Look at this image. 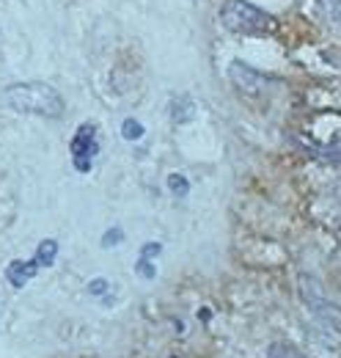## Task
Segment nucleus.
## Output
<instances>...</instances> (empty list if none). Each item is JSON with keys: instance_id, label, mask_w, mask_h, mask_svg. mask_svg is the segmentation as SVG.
<instances>
[{"instance_id": "obj_14", "label": "nucleus", "mask_w": 341, "mask_h": 358, "mask_svg": "<svg viewBox=\"0 0 341 358\" xmlns=\"http://www.w3.org/2000/svg\"><path fill=\"white\" fill-rule=\"evenodd\" d=\"M160 251H163L160 243H146V245L140 248V259H152V257H157Z\"/></svg>"}, {"instance_id": "obj_6", "label": "nucleus", "mask_w": 341, "mask_h": 358, "mask_svg": "<svg viewBox=\"0 0 341 358\" xmlns=\"http://www.w3.org/2000/svg\"><path fill=\"white\" fill-rule=\"evenodd\" d=\"M170 119H173L176 124L193 122V119H196V102H193L190 96H176V99L170 102Z\"/></svg>"}, {"instance_id": "obj_13", "label": "nucleus", "mask_w": 341, "mask_h": 358, "mask_svg": "<svg viewBox=\"0 0 341 358\" xmlns=\"http://www.w3.org/2000/svg\"><path fill=\"white\" fill-rule=\"evenodd\" d=\"M108 278H94L91 284H88V295H105L108 292Z\"/></svg>"}, {"instance_id": "obj_9", "label": "nucleus", "mask_w": 341, "mask_h": 358, "mask_svg": "<svg viewBox=\"0 0 341 358\" xmlns=\"http://www.w3.org/2000/svg\"><path fill=\"white\" fill-rule=\"evenodd\" d=\"M168 190L173 193V196H187V193H190V182L182 177V174H170Z\"/></svg>"}, {"instance_id": "obj_3", "label": "nucleus", "mask_w": 341, "mask_h": 358, "mask_svg": "<svg viewBox=\"0 0 341 358\" xmlns=\"http://www.w3.org/2000/svg\"><path fill=\"white\" fill-rule=\"evenodd\" d=\"M99 152V143H96V127L94 124H80L78 133L72 138V163L78 171H91V160L94 155Z\"/></svg>"}, {"instance_id": "obj_7", "label": "nucleus", "mask_w": 341, "mask_h": 358, "mask_svg": "<svg viewBox=\"0 0 341 358\" xmlns=\"http://www.w3.org/2000/svg\"><path fill=\"white\" fill-rule=\"evenodd\" d=\"M58 257V243L55 240H42L39 248H36V265L39 268H50Z\"/></svg>"}, {"instance_id": "obj_10", "label": "nucleus", "mask_w": 341, "mask_h": 358, "mask_svg": "<svg viewBox=\"0 0 341 358\" xmlns=\"http://www.w3.org/2000/svg\"><path fill=\"white\" fill-rule=\"evenodd\" d=\"M267 356L270 358H303L298 350H295V348H289V345H273Z\"/></svg>"}, {"instance_id": "obj_1", "label": "nucleus", "mask_w": 341, "mask_h": 358, "mask_svg": "<svg viewBox=\"0 0 341 358\" xmlns=\"http://www.w3.org/2000/svg\"><path fill=\"white\" fill-rule=\"evenodd\" d=\"M3 102L17 113H31L42 119H58L64 116V96L50 83L28 80V83H11L3 89Z\"/></svg>"}, {"instance_id": "obj_15", "label": "nucleus", "mask_w": 341, "mask_h": 358, "mask_svg": "<svg viewBox=\"0 0 341 358\" xmlns=\"http://www.w3.org/2000/svg\"><path fill=\"white\" fill-rule=\"evenodd\" d=\"M336 20H339V25H341V0L336 3Z\"/></svg>"}, {"instance_id": "obj_8", "label": "nucleus", "mask_w": 341, "mask_h": 358, "mask_svg": "<svg viewBox=\"0 0 341 358\" xmlns=\"http://www.w3.org/2000/svg\"><path fill=\"white\" fill-rule=\"evenodd\" d=\"M143 133H146V130H143V124H140L138 119H127V122L122 124V135H124L127 141H140Z\"/></svg>"}, {"instance_id": "obj_2", "label": "nucleus", "mask_w": 341, "mask_h": 358, "mask_svg": "<svg viewBox=\"0 0 341 358\" xmlns=\"http://www.w3.org/2000/svg\"><path fill=\"white\" fill-rule=\"evenodd\" d=\"M220 22L231 34H273L278 28L273 14L248 0H226L220 8Z\"/></svg>"}, {"instance_id": "obj_5", "label": "nucleus", "mask_w": 341, "mask_h": 358, "mask_svg": "<svg viewBox=\"0 0 341 358\" xmlns=\"http://www.w3.org/2000/svg\"><path fill=\"white\" fill-rule=\"evenodd\" d=\"M39 273V265H36V259H31V262H25V259H14L8 268H6V278H8V284L11 287H25L34 275Z\"/></svg>"}, {"instance_id": "obj_12", "label": "nucleus", "mask_w": 341, "mask_h": 358, "mask_svg": "<svg viewBox=\"0 0 341 358\" xmlns=\"http://www.w3.org/2000/svg\"><path fill=\"white\" fill-rule=\"evenodd\" d=\"M135 270H138V275H140V278H149V281L157 275V270H154V265H152L149 259H138V268Z\"/></svg>"}, {"instance_id": "obj_4", "label": "nucleus", "mask_w": 341, "mask_h": 358, "mask_svg": "<svg viewBox=\"0 0 341 358\" xmlns=\"http://www.w3.org/2000/svg\"><path fill=\"white\" fill-rule=\"evenodd\" d=\"M228 78H231V83L237 89L242 91V94H248V96H259V94H264V89L270 86V78L267 75L256 72L254 66H248L242 61H234L228 66Z\"/></svg>"}, {"instance_id": "obj_11", "label": "nucleus", "mask_w": 341, "mask_h": 358, "mask_svg": "<svg viewBox=\"0 0 341 358\" xmlns=\"http://www.w3.org/2000/svg\"><path fill=\"white\" fill-rule=\"evenodd\" d=\"M122 240H124V231H122V229H110V231L102 237V245H105V248H113V245H119Z\"/></svg>"}]
</instances>
